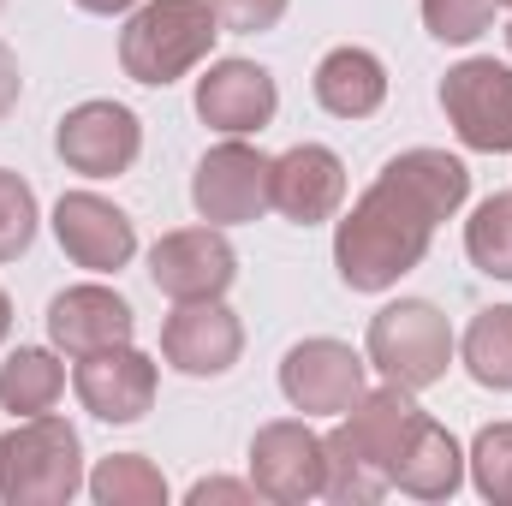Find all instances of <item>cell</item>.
Wrapping results in <instances>:
<instances>
[{
	"label": "cell",
	"mask_w": 512,
	"mask_h": 506,
	"mask_svg": "<svg viewBox=\"0 0 512 506\" xmlns=\"http://www.w3.org/2000/svg\"><path fill=\"white\" fill-rule=\"evenodd\" d=\"M465 251L483 274L495 280H512V197H489L477 203L471 227H465Z\"/></svg>",
	"instance_id": "obj_23"
},
{
	"label": "cell",
	"mask_w": 512,
	"mask_h": 506,
	"mask_svg": "<svg viewBox=\"0 0 512 506\" xmlns=\"http://www.w3.org/2000/svg\"><path fill=\"white\" fill-rule=\"evenodd\" d=\"M471 173L447 149H405L382 167V179L358 197V209L340 221L334 262L352 292H382L399 274H411L435 227L465 203Z\"/></svg>",
	"instance_id": "obj_1"
},
{
	"label": "cell",
	"mask_w": 512,
	"mask_h": 506,
	"mask_svg": "<svg viewBox=\"0 0 512 506\" xmlns=\"http://www.w3.org/2000/svg\"><path fill=\"white\" fill-rule=\"evenodd\" d=\"M54 233H60V251L72 256L78 268H96V274L126 268L131 251H137V233H131L126 209H114V203L96 197V191H72V197H60V209H54Z\"/></svg>",
	"instance_id": "obj_15"
},
{
	"label": "cell",
	"mask_w": 512,
	"mask_h": 506,
	"mask_svg": "<svg viewBox=\"0 0 512 506\" xmlns=\"http://www.w3.org/2000/svg\"><path fill=\"white\" fill-rule=\"evenodd\" d=\"M191 501L203 506V501H251V489H245V483H221V477H215V483H197V489H191Z\"/></svg>",
	"instance_id": "obj_29"
},
{
	"label": "cell",
	"mask_w": 512,
	"mask_h": 506,
	"mask_svg": "<svg viewBox=\"0 0 512 506\" xmlns=\"http://www.w3.org/2000/svg\"><path fill=\"white\" fill-rule=\"evenodd\" d=\"M346 197V167L322 143H298L280 161H268V209H280L298 227H316L340 209Z\"/></svg>",
	"instance_id": "obj_12"
},
{
	"label": "cell",
	"mask_w": 512,
	"mask_h": 506,
	"mask_svg": "<svg viewBox=\"0 0 512 506\" xmlns=\"http://www.w3.org/2000/svg\"><path fill=\"white\" fill-rule=\"evenodd\" d=\"M6 328H12V304H6V292H0V340H6Z\"/></svg>",
	"instance_id": "obj_31"
},
{
	"label": "cell",
	"mask_w": 512,
	"mask_h": 506,
	"mask_svg": "<svg viewBox=\"0 0 512 506\" xmlns=\"http://www.w3.org/2000/svg\"><path fill=\"white\" fill-rule=\"evenodd\" d=\"M465 370L483 387H512V304L477 310L465 328Z\"/></svg>",
	"instance_id": "obj_21"
},
{
	"label": "cell",
	"mask_w": 512,
	"mask_h": 506,
	"mask_svg": "<svg viewBox=\"0 0 512 506\" xmlns=\"http://www.w3.org/2000/svg\"><path fill=\"white\" fill-rule=\"evenodd\" d=\"M30 239H36V197H30V185L18 173L0 167V262L24 256Z\"/></svg>",
	"instance_id": "obj_24"
},
{
	"label": "cell",
	"mask_w": 512,
	"mask_h": 506,
	"mask_svg": "<svg viewBox=\"0 0 512 506\" xmlns=\"http://www.w3.org/2000/svg\"><path fill=\"white\" fill-rule=\"evenodd\" d=\"M54 149L72 173H90V179H114L126 173L143 149V131H137V114L120 108V102H84L72 108L60 131H54Z\"/></svg>",
	"instance_id": "obj_9"
},
{
	"label": "cell",
	"mask_w": 512,
	"mask_h": 506,
	"mask_svg": "<svg viewBox=\"0 0 512 506\" xmlns=\"http://www.w3.org/2000/svg\"><path fill=\"white\" fill-rule=\"evenodd\" d=\"M423 417L429 411H417L411 387H399V381L364 393L346 411V423L322 441L328 447V483H322V495L328 501H376V495H387L393 489V465L405 459V447H411V435H417Z\"/></svg>",
	"instance_id": "obj_2"
},
{
	"label": "cell",
	"mask_w": 512,
	"mask_h": 506,
	"mask_svg": "<svg viewBox=\"0 0 512 506\" xmlns=\"http://www.w3.org/2000/svg\"><path fill=\"white\" fill-rule=\"evenodd\" d=\"M84 12H126V6H137V0H78Z\"/></svg>",
	"instance_id": "obj_30"
},
{
	"label": "cell",
	"mask_w": 512,
	"mask_h": 506,
	"mask_svg": "<svg viewBox=\"0 0 512 506\" xmlns=\"http://www.w3.org/2000/svg\"><path fill=\"white\" fill-rule=\"evenodd\" d=\"M471 465H477V489L489 501L512 506V423H489L471 447Z\"/></svg>",
	"instance_id": "obj_25"
},
{
	"label": "cell",
	"mask_w": 512,
	"mask_h": 506,
	"mask_svg": "<svg viewBox=\"0 0 512 506\" xmlns=\"http://www.w3.org/2000/svg\"><path fill=\"white\" fill-rule=\"evenodd\" d=\"M131 328H137L131 304L120 292H108V286H72V292H60V298L48 304V334H54V346L72 352V358L126 346Z\"/></svg>",
	"instance_id": "obj_16"
},
{
	"label": "cell",
	"mask_w": 512,
	"mask_h": 506,
	"mask_svg": "<svg viewBox=\"0 0 512 506\" xmlns=\"http://www.w3.org/2000/svg\"><path fill=\"white\" fill-rule=\"evenodd\" d=\"M370 364L387 381L411 387V393L429 387V381H441L447 364H453V328H447V316L435 304H423V298L387 304L382 316L370 322Z\"/></svg>",
	"instance_id": "obj_5"
},
{
	"label": "cell",
	"mask_w": 512,
	"mask_h": 506,
	"mask_svg": "<svg viewBox=\"0 0 512 506\" xmlns=\"http://www.w3.org/2000/svg\"><path fill=\"white\" fill-rule=\"evenodd\" d=\"M245 352V328L221 298H185L161 328V358L185 376H227Z\"/></svg>",
	"instance_id": "obj_8"
},
{
	"label": "cell",
	"mask_w": 512,
	"mask_h": 506,
	"mask_svg": "<svg viewBox=\"0 0 512 506\" xmlns=\"http://www.w3.org/2000/svg\"><path fill=\"white\" fill-rule=\"evenodd\" d=\"M501 6H512V0H501Z\"/></svg>",
	"instance_id": "obj_33"
},
{
	"label": "cell",
	"mask_w": 512,
	"mask_h": 506,
	"mask_svg": "<svg viewBox=\"0 0 512 506\" xmlns=\"http://www.w3.org/2000/svg\"><path fill=\"white\" fill-rule=\"evenodd\" d=\"M18 90H24V78H18V60L6 54V42H0V120L18 108Z\"/></svg>",
	"instance_id": "obj_28"
},
{
	"label": "cell",
	"mask_w": 512,
	"mask_h": 506,
	"mask_svg": "<svg viewBox=\"0 0 512 506\" xmlns=\"http://www.w3.org/2000/svg\"><path fill=\"white\" fill-rule=\"evenodd\" d=\"M441 108L459 131V143L501 155L512 149V66L501 60H465L441 84Z\"/></svg>",
	"instance_id": "obj_6"
},
{
	"label": "cell",
	"mask_w": 512,
	"mask_h": 506,
	"mask_svg": "<svg viewBox=\"0 0 512 506\" xmlns=\"http://www.w3.org/2000/svg\"><path fill=\"white\" fill-rule=\"evenodd\" d=\"M78 429L66 417H24L12 435H0V501L60 506L78 495Z\"/></svg>",
	"instance_id": "obj_4"
},
{
	"label": "cell",
	"mask_w": 512,
	"mask_h": 506,
	"mask_svg": "<svg viewBox=\"0 0 512 506\" xmlns=\"http://www.w3.org/2000/svg\"><path fill=\"white\" fill-rule=\"evenodd\" d=\"M495 6L501 0H423V24L441 42H471L495 24Z\"/></svg>",
	"instance_id": "obj_26"
},
{
	"label": "cell",
	"mask_w": 512,
	"mask_h": 506,
	"mask_svg": "<svg viewBox=\"0 0 512 506\" xmlns=\"http://www.w3.org/2000/svg\"><path fill=\"white\" fill-rule=\"evenodd\" d=\"M274 78L251 66V60H221V66H209L203 72V84H197V114H203V126L227 131V137H245V131H262L274 120Z\"/></svg>",
	"instance_id": "obj_17"
},
{
	"label": "cell",
	"mask_w": 512,
	"mask_h": 506,
	"mask_svg": "<svg viewBox=\"0 0 512 506\" xmlns=\"http://www.w3.org/2000/svg\"><path fill=\"white\" fill-rule=\"evenodd\" d=\"M72 387H78L84 411H96L102 423H137L155 405V364L143 352H131V340H126V346L78 358Z\"/></svg>",
	"instance_id": "obj_14"
},
{
	"label": "cell",
	"mask_w": 512,
	"mask_h": 506,
	"mask_svg": "<svg viewBox=\"0 0 512 506\" xmlns=\"http://www.w3.org/2000/svg\"><path fill=\"white\" fill-rule=\"evenodd\" d=\"M387 96V72L370 48H334L316 66V102L340 120H370Z\"/></svg>",
	"instance_id": "obj_18"
},
{
	"label": "cell",
	"mask_w": 512,
	"mask_h": 506,
	"mask_svg": "<svg viewBox=\"0 0 512 506\" xmlns=\"http://www.w3.org/2000/svg\"><path fill=\"white\" fill-rule=\"evenodd\" d=\"M209 6H215L221 30H239V36H262V30H274L280 12H286V0H209Z\"/></svg>",
	"instance_id": "obj_27"
},
{
	"label": "cell",
	"mask_w": 512,
	"mask_h": 506,
	"mask_svg": "<svg viewBox=\"0 0 512 506\" xmlns=\"http://www.w3.org/2000/svg\"><path fill=\"white\" fill-rule=\"evenodd\" d=\"M507 48H512V24H507Z\"/></svg>",
	"instance_id": "obj_32"
},
{
	"label": "cell",
	"mask_w": 512,
	"mask_h": 506,
	"mask_svg": "<svg viewBox=\"0 0 512 506\" xmlns=\"http://www.w3.org/2000/svg\"><path fill=\"white\" fill-rule=\"evenodd\" d=\"M251 483L268 501H310L328 483V447L304 423H268L251 441Z\"/></svg>",
	"instance_id": "obj_10"
},
{
	"label": "cell",
	"mask_w": 512,
	"mask_h": 506,
	"mask_svg": "<svg viewBox=\"0 0 512 506\" xmlns=\"http://www.w3.org/2000/svg\"><path fill=\"white\" fill-rule=\"evenodd\" d=\"M280 387L298 411H328V417H346L358 399H364V358L340 340H304L286 352L280 364Z\"/></svg>",
	"instance_id": "obj_11"
},
{
	"label": "cell",
	"mask_w": 512,
	"mask_h": 506,
	"mask_svg": "<svg viewBox=\"0 0 512 506\" xmlns=\"http://www.w3.org/2000/svg\"><path fill=\"white\" fill-rule=\"evenodd\" d=\"M149 274L155 286L185 304V298H221L233 286V245L215 233V227H185V233H167L155 251H149Z\"/></svg>",
	"instance_id": "obj_13"
},
{
	"label": "cell",
	"mask_w": 512,
	"mask_h": 506,
	"mask_svg": "<svg viewBox=\"0 0 512 506\" xmlns=\"http://www.w3.org/2000/svg\"><path fill=\"white\" fill-rule=\"evenodd\" d=\"M60 393H66V370H60L48 352H36V346L12 352V358L0 364V405H6L12 417H42V411H54Z\"/></svg>",
	"instance_id": "obj_20"
},
{
	"label": "cell",
	"mask_w": 512,
	"mask_h": 506,
	"mask_svg": "<svg viewBox=\"0 0 512 506\" xmlns=\"http://www.w3.org/2000/svg\"><path fill=\"white\" fill-rule=\"evenodd\" d=\"M191 203L209 227H239L256 221L268 209V155L251 143H215L203 161H197V179H191Z\"/></svg>",
	"instance_id": "obj_7"
},
{
	"label": "cell",
	"mask_w": 512,
	"mask_h": 506,
	"mask_svg": "<svg viewBox=\"0 0 512 506\" xmlns=\"http://www.w3.org/2000/svg\"><path fill=\"white\" fill-rule=\"evenodd\" d=\"M90 495L102 506H161L167 501V483H161V471H155L149 459L120 453V459H108V465L90 477Z\"/></svg>",
	"instance_id": "obj_22"
},
{
	"label": "cell",
	"mask_w": 512,
	"mask_h": 506,
	"mask_svg": "<svg viewBox=\"0 0 512 506\" xmlns=\"http://www.w3.org/2000/svg\"><path fill=\"white\" fill-rule=\"evenodd\" d=\"M215 36H221V18L209 0H149L131 12L126 36H120V66H126V78L161 90V84L185 78L209 54Z\"/></svg>",
	"instance_id": "obj_3"
},
{
	"label": "cell",
	"mask_w": 512,
	"mask_h": 506,
	"mask_svg": "<svg viewBox=\"0 0 512 506\" xmlns=\"http://www.w3.org/2000/svg\"><path fill=\"white\" fill-rule=\"evenodd\" d=\"M459 477H465L459 471V441L435 417H423L417 435H411V447H405V459L393 465V489L417 495V501H447L459 489Z\"/></svg>",
	"instance_id": "obj_19"
}]
</instances>
